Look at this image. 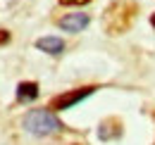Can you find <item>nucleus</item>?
<instances>
[{"label": "nucleus", "instance_id": "nucleus-1", "mask_svg": "<svg viewBox=\"0 0 155 145\" xmlns=\"http://www.w3.org/2000/svg\"><path fill=\"white\" fill-rule=\"evenodd\" d=\"M134 14H136V5L131 0H117V2H112L107 7V12L103 14V26L107 29V34L119 36V34H124L131 26Z\"/></svg>", "mask_w": 155, "mask_h": 145}, {"label": "nucleus", "instance_id": "nucleus-2", "mask_svg": "<svg viewBox=\"0 0 155 145\" xmlns=\"http://www.w3.org/2000/svg\"><path fill=\"white\" fill-rule=\"evenodd\" d=\"M24 128L34 136H50V133H58L62 124L50 109H31L24 117Z\"/></svg>", "mask_w": 155, "mask_h": 145}, {"label": "nucleus", "instance_id": "nucleus-3", "mask_svg": "<svg viewBox=\"0 0 155 145\" xmlns=\"http://www.w3.org/2000/svg\"><path fill=\"white\" fill-rule=\"evenodd\" d=\"M93 91H96V86H86V88H77V91H69V93H64V95H58L50 102V109H69L72 105H77L84 98H88Z\"/></svg>", "mask_w": 155, "mask_h": 145}, {"label": "nucleus", "instance_id": "nucleus-4", "mask_svg": "<svg viewBox=\"0 0 155 145\" xmlns=\"http://www.w3.org/2000/svg\"><path fill=\"white\" fill-rule=\"evenodd\" d=\"M88 14H67V17H62L58 21L60 29H64V31H69V34H77L81 29H86L88 26Z\"/></svg>", "mask_w": 155, "mask_h": 145}, {"label": "nucleus", "instance_id": "nucleus-5", "mask_svg": "<svg viewBox=\"0 0 155 145\" xmlns=\"http://www.w3.org/2000/svg\"><path fill=\"white\" fill-rule=\"evenodd\" d=\"M36 48L43 50V53H48V55H62L64 40H62V38H55V36H45V38H38V40H36Z\"/></svg>", "mask_w": 155, "mask_h": 145}, {"label": "nucleus", "instance_id": "nucleus-6", "mask_svg": "<svg viewBox=\"0 0 155 145\" xmlns=\"http://www.w3.org/2000/svg\"><path fill=\"white\" fill-rule=\"evenodd\" d=\"M38 98V83L34 81H26V83H19L17 86V100L19 102H31Z\"/></svg>", "mask_w": 155, "mask_h": 145}, {"label": "nucleus", "instance_id": "nucleus-7", "mask_svg": "<svg viewBox=\"0 0 155 145\" xmlns=\"http://www.w3.org/2000/svg\"><path fill=\"white\" fill-rule=\"evenodd\" d=\"M62 5H86V2H91V0H60Z\"/></svg>", "mask_w": 155, "mask_h": 145}, {"label": "nucleus", "instance_id": "nucleus-8", "mask_svg": "<svg viewBox=\"0 0 155 145\" xmlns=\"http://www.w3.org/2000/svg\"><path fill=\"white\" fill-rule=\"evenodd\" d=\"M10 40V34L7 31H0V43H7Z\"/></svg>", "mask_w": 155, "mask_h": 145}, {"label": "nucleus", "instance_id": "nucleus-9", "mask_svg": "<svg viewBox=\"0 0 155 145\" xmlns=\"http://www.w3.org/2000/svg\"><path fill=\"white\" fill-rule=\"evenodd\" d=\"M150 24H153V26H155V14H153V17H150Z\"/></svg>", "mask_w": 155, "mask_h": 145}]
</instances>
